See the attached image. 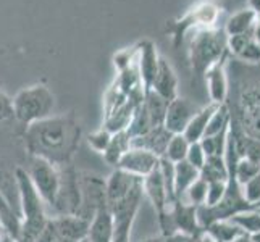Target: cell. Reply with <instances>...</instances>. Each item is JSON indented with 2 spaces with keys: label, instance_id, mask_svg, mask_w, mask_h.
Wrapping results in <instances>:
<instances>
[{
  "label": "cell",
  "instance_id": "7c38bea8",
  "mask_svg": "<svg viewBox=\"0 0 260 242\" xmlns=\"http://www.w3.org/2000/svg\"><path fill=\"white\" fill-rule=\"evenodd\" d=\"M142 192L150 200L152 207H154L157 217L164 215L167 209H170L175 203L170 197L167 186L164 181V176L160 173L158 166L154 169L152 173H149L147 176L142 178Z\"/></svg>",
  "mask_w": 260,
  "mask_h": 242
},
{
  "label": "cell",
  "instance_id": "7402d4cb",
  "mask_svg": "<svg viewBox=\"0 0 260 242\" xmlns=\"http://www.w3.org/2000/svg\"><path fill=\"white\" fill-rule=\"evenodd\" d=\"M131 149V137L126 131H118V132H113L112 134V139H110V144L109 147L105 149L104 152V158L109 165L116 166L118 165L120 158L126 154V152Z\"/></svg>",
  "mask_w": 260,
  "mask_h": 242
},
{
  "label": "cell",
  "instance_id": "ba28073f",
  "mask_svg": "<svg viewBox=\"0 0 260 242\" xmlns=\"http://www.w3.org/2000/svg\"><path fill=\"white\" fill-rule=\"evenodd\" d=\"M220 10L213 4H202L199 7L192 8V10L184 15L181 20L172 21L167 24V32L173 38L175 47H179V44L183 42L184 34L189 32L191 29H205L212 28L217 23Z\"/></svg>",
  "mask_w": 260,
  "mask_h": 242
},
{
  "label": "cell",
  "instance_id": "603a6c76",
  "mask_svg": "<svg viewBox=\"0 0 260 242\" xmlns=\"http://www.w3.org/2000/svg\"><path fill=\"white\" fill-rule=\"evenodd\" d=\"M204 232L207 234L213 242H231L233 239H236L241 232H244L236 223H233L231 220H220L213 221L209 226L204 228Z\"/></svg>",
  "mask_w": 260,
  "mask_h": 242
},
{
  "label": "cell",
  "instance_id": "9a60e30c",
  "mask_svg": "<svg viewBox=\"0 0 260 242\" xmlns=\"http://www.w3.org/2000/svg\"><path fill=\"white\" fill-rule=\"evenodd\" d=\"M49 223L61 237L73 240V242L84 240L89 232V225H91V221L78 217V215H60V217H52V218H49Z\"/></svg>",
  "mask_w": 260,
  "mask_h": 242
},
{
  "label": "cell",
  "instance_id": "30bf717a",
  "mask_svg": "<svg viewBox=\"0 0 260 242\" xmlns=\"http://www.w3.org/2000/svg\"><path fill=\"white\" fill-rule=\"evenodd\" d=\"M197 209L199 207L183 200H176L170 207V217H172L176 234H183L187 237H197L202 234L204 229L199 223V217H197Z\"/></svg>",
  "mask_w": 260,
  "mask_h": 242
},
{
  "label": "cell",
  "instance_id": "7bdbcfd3",
  "mask_svg": "<svg viewBox=\"0 0 260 242\" xmlns=\"http://www.w3.org/2000/svg\"><path fill=\"white\" fill-rule=\"evenodd\" d=\"M252 239H254V242H260V232H257V234H252Z\"/></svg>",
  "mask_w": 260,
  "mask_h": 242
},
{
  "label": "cell",
  "instance_id": "484cf974",
  "mask_svg": "<svg viewBox=\"0 0 260 242\" xmlns=\"http://www.w3.org/2000/svg\"><path fill=\"white\" fill-rule=\"evenodd\" d=\"M231 123V113L226 103H221L217 107V110L213 112L210 116L207 129H205V136H215V134H220L223 131H226L230 128Z\"/></svg>",
  "mask_w": 260,
  "mask_h": 242
},
{
  "label": "cell",
  "instance_id": "ffe728a7",
  "mask_svg": "<svg viewBox=\"0 0 260 242\" xmlns=\"http://www.w3.org/2000/svg\"><path fill=\"white\" fill-rule=\"evenodd\" d=\"M217 103H209L202 107L196 112V115L192 116V120L189 121V124L186 126L183 136L189 141V142H199L204 136H205V129H207V124L210 116L213 115V112L217 110Z\"/></svg>",
  "mask_w": 260,
  "mask_h": 242
},
{
  "label": "cell",
  "instance_id": "8992f818",
  "mask_svg": "<svg viewBox=\"0 0 260 242\" xmlns=\"http://www.w3.org/2000/svg\"><path fill=\"white\" fill-rule=\"evenodd\" d=\"M142 197H144V192H142L141 183L121 200L107 205L113 223L112 242H131V231L134 221H136V215L139 212Z\"/></svg>",
  "mask_w": 260,
  "mask_h": 242
},
{
  "label": "cell",
  "instance_id": "d6a6232c",
  "mask_svg": "<svg viewBox=\"0 0 260 242\" xmlns=\"http://www.w3.org/2000/svg\"><path fill=\"white\" fill-rule=\"evenodd\" d=\"M226 184H228V179L226 181L207 183V197H205V202H204L205 207H213V205H217L223 199V195L226 192Z\"/></svg>",
  "mask_w": 260,
  "mask_h": 242
},
{
  "label": "cell",
  "instance_id": "4fadbf2b",
  "mask_svg": "<svg viewBox=\"0 0 260 242\" xmlns=\"http://www.w3.org/2000/svg\"><path fill=\"white\" fill-rule=\"evenodd\" d=\"M158 160H160L158 157L149 154L146 150L131 147L126 154L120 158L118 165L115 168L121 169V171H126L133 176L144 178L158 166Z\"/></svg>",
  "mask_w": 260,
  "mask_h": 242
},
{
  "label": "cell",
  "instance_id": "e575fe53",
  "mask_svg": "<svg viewBox=\"0 0 260 242\" xmlns=\"http://www.w3.org/2000/svg\"><path fill=\"white\" fill-rule=\"evenodd\" d=\"M205 154H204V150L201 147V142H191L189 144V149H187V154H186V161L189 165H192L194 168H197L201 171V168L204 166L205 163Z\"/></svg>",
  "mask_w": 260,
  "mask_h": 242
},
{
  "label": "cell",
  "instance_id": "9c48e42d",
  "mask_svg": "<svg viewBox=\"0 0 260 242\" xmlns=\"http://www.w3.org/2000/svg\"><path fill=\"white\" fill-rule=\"evenodd\" d=\"M79 189H81V203L76 215L91 221L97 210L107 205L105 181L97 176H84L79 179Z\"/></svg>",
  "mask_w": 260,
  "mask_h": 242
},
{
  "label": "cell",
  "instance_id": "d6986e66",
  "mask_svg": "<svg viewBox=\"0 0 260 242\" xmlns=\"http://www.w3.org/2000/svg\"><path fill=\"white\" fill-rule=\"evenodd\" d=\"M113 234V223H112V215L109 207L99 209L97 213L92 217L91 225H89L87 232V242H112Z\"/></svg>",
  "mask_w": 260,
  "mask_h": 242
},
{
  "label": "cell",
  "instance_id": "60d3db41",
  "mask_svg": "<svg viewBox=\"0 0 260 242\" xmlns=\"http://www.w3.org/2000/svg\"><path fill=\"white\" fill-rule=\"evenodd\" d=\"M0 242H18V240L15 237H12V236H8L7 232L4 231L2 234H0Z\"/></svg>",
  "mask_w": 260,
  "mask_h": 242
},
{
  "label": "cell",
  "instance_id": "5bb4252c",
  "mask_svg": "<svg viewBox=\"0 0 260 242\" xmlns=\"http://www.w3.org/2000/svg\"><path fill=\"white\" fill-rule=\"evenodd\" d=\"M158 60L160 57L157 55L154 42L142 41L138 44L136 63L139 70V76L142 79V86H144V94L150 91L152 81H154L158 70Z\"/></svg>",
  "mask_w": 260,
  "mask_h": 242
},
{
  "label": "cell",
  "instance_id": "f1b7e54d",
  "mask_svg": "<svg viewBox=\"0 0 260 242\" xmlns=\"http://www.w3.org/2000/svg\"><path fill=\"white\" fill-rule=\"evenodd\" d=\"M228 129L220 132V134H215V136H204L199 141L205 157H223V155H225Z\"/></svg>",
  "mask_w": 260,
  "mask_h": 242
},
{
  "label": "cell",
  "instance_id": "ab89813d",
  "mask_svg": "<svg viewBox=\"0 0 260 242\" xmlns=\"http://www.w3.org/2000/svg\"><path fill=\"white\" fill-rule=\"evenodd\" d=\"M231 242H254V239H252V234H247V232H241V234L236 239H233Z\"/></svg>",
  "mask_w": 260,
  "mask_h": 242
},
{
  "label": "cell",
  "instance_id": "4dcf8cb0",
  "mask_svg": "<svg viewBox=\"0 0 260 242\" xmlns=\"http://www.w3.org/2000/svg\"><path fill=\"white\" fill-rule=\"evenodd\" d=\"M260 173V165L254 163L247 158H238V161L235 163V168H233V175H235L236 181L239 186H243L246 181H249L250 178H254L255 175Z\"/></svg>",
  "mask_w": 260,
  "mask_h": 242
},
{
  "label": "cell",
  "instance_id": "44dd1931",
  "mask_svg": "<svg viewBox=\"0 0 260 242\" xmlns=\"http://www.w3.org/2000/svg\"><path fill=\"white\" fill-rule=\"evenodd\" d=\"M201 178V171L197 168H194L192 165L187 163L186 160L178 161L175 163V173H173V191H175V197L176 200H179L184 195V192L187 191L196 179Z\"/></svg>",
  "mask_w": 260,
  "mask_h": 242
},
{
  "label": "cell",
  "instance_id": "7a4b0ae2",
  "mask_svg": "<svg viewBox=\"0 0 260 242\" xmlns=\"http://www.w3.org/2000/svg\"><path fill=\"white\" fill-rule=\"evenodd\" d=\"M233 86L235 103L233 110L228 107L231 124L247 136L260 141V65H246L238 61Z\"/></svg>",
  "mask_w": 260,
  "mask_h": 242
},
{
  "label": "cell",
  "instance_id": "d590c367",
  "mask_svg": "<svg viewBox=\"0 0 260 242\" xmlns=\"http://www.w3.org/2000/svg\"><path fill=\"white\" fill-rule=\"evenodd\" d=\"M15 118L13 98L0 91V121H8Z\"/></svg>",
  "mask_w": 260,
  "mask_h": 242
},
{
  "label": "cell",
  "instance_id": "83f0119b",
  "mask_svg": "<svg viewBox=\"0 0 260 242\" xmlns=\"http://www.w3.org/2000/svg\"><path fill=\"white\" fill-rule=\"evenodd\" d=\"M191 142L187 141L183 134H173L172 139H170L167 150H165V155L162 158H167L168 161L172 163H178V161H183L186 158L187 154V149H189Z\"/></svg>",
  "mask_w": 260,
  "mask_h": 242
},
{
  "label": "cell",
  "instance_id": "6da1fadb",
  "mask_svg": "<svg viewBox=\"0 0 260 242\" xmlns=\"http://www.w3.org/2000/svg\"><path fill=\"white\" fill-rule=\"evenodd\" d=\"M79 141L81 128L73 116H49L26 126L24 131V147L28 154L58 168L71 165Z\"/></svg>",
  "mask_w": 260,
  "mask_h": 242
},
{
  "label": "cell",
  "instance_id": "8d00e7d4",
  "mask_svg": "<svg viewBox=\"0 0 260 242\" xmlns=\"http://www.w3.org/2000/svg\"><path fill=\"white\" fill-rule=\"evenodd\" d=\"M165 242H194V240H192V237H187L183 234H173V236L165 237Z\"/></svg>",
  "mask_w": 260,
  "mask_h": 242
},
{
  "label": "cell",
  "instance_id": "836d02e7",
  "mask_svg": "<svg viewBox=\"0 0 260 242\" xmlns=\"http://www.w3.org/2000/svg\"><path fill=\"white\" fill-rule=\"evenodd\" d=\"M110 139H112V132L107 131L105 128H101L94 131L92 134H89V146H91L95 152L99 154H104L105 149L109 147L110 144Z\"/></svg>",
  "mask_w": 260,
  "mask_h": 242
},
{
  "label": "cell",
  "instance_id": "d4e9b609",
  "mask_svg": "<svg viewBox=\"0 0 260 242\" xmlns=\"http://www.w3.org/2000/svg\"><path fill=\"white\" fill-rule=\"evenodd\" d=\"M201 178L204 181H226L228 179V166L223 157H207L205 163L201 168Z\"/></svg>",
  "mask_w": 260,
  "mask_h": 242
},
{
  "label": "cell",
  "instance_id": "3957f363",
  "mask_svg": "<svg viewBox=\"0 0 260 242\" xmlns=\"http://www.w3.org/2000/svg\"><path fill=\"white\" fill-rule=\"evenodd\" d=\"M15 179L20 192V209H21V231L18 242H36L47 225V213L39 192L26 173V169L16 168Z\"/></svg>",
  "mask_w": 260,
  "mask_h": 242
},
{
  "label": "cell",
  "instance_id": "e0dca14e",
  "mask_svg": "<svg viewBox=\"0 0 260 242\" xmlns=\"http://www.w3.org/2000/svg\"><path fill=\"white\" fill-rule=\"evenodd\" d=\"M172 136L173 134L168 132L164 126H158V128L147 131L146 134H142V136L131 137V147L146 150L149 154L162 158L165 155L167 146L170 139H172Z\"/></svg>",
  "mask_w": 260,
  "mask_h": 242
},
{
  "label": "cell",
  "instance_id": "277c9868",
  "mask_svg": "<svg viewBox=\"0 0 260 242\" xmlns=\"http://www.w3.org/2000/svg\"><path fill=\"white\" fill-rule=\"evenodd\" d=\"M228 36L225 29L205 28L196 31L191 41L189 57L192 71L197 78H204V75L217 63L226 61L228 57Z\"/></svg>",
  "mask_w": 260,
  "mask_h": 242
},
{
  "label": "cell",
  "instance_id": "52a82bcc",
  "mask_svg": "<svg viewBox=\"0 0 260 242\" xmlns=\"http://www.w3.org/2000/svg\"><path fill=\"white\" fill-rule=\"evenodd\" d=\"M26 173H28L31 183L34 184L36 191L39 192L44 205L52 210L61 187V168L52 165L42 158L31 157V165Z\"/></svg>",
  "mask_w": 260,
  "mask_h": 242
},
{
  "label": "cell",
  "instance_id": "8fae6325",
  "mask_svg": "<svg viewBox=\"0 0 260 242\" xmlns=\"http://www.w3.org/2000/svg\"><path fill=\"white\" fill-rule=\"evenodd\" d=\"M197 110H199V107L187 98H173L167 105L164 128L172 134H183Z\"/></svg>",
  "mask_w": 260,
  "mask_h": 242
},
{
  "label": "cell",
  "instance_id": "2e32d148",
  "mask_svg": "<svg viewBox=\"0 0 260 242\" xmlns=\"http://www.w3.org/2000/svg\"><path fill=\"white\" fill-rule=\"evenodd\" d=\"M205 83H207L209 95L212 103H226V98L230 95V79L226 73V61L213 65L207 73L204 75Z\"/></svg>",
  "mask_w": 260,
  "mask_h": 242
},
{
  "label": "cell",
  "instance_id": "4316f807",
  "mask_svg": "<svg viewBox=\"0 0 260 242\" xmlns=\"http://www.w3.org/2000/svg\"><path fill=\"white\" fill-rule=\"evenodd\" d=\"M230 220L233 223H236L247 234H257V232H260V209H250L246 212L236 213Z\"/></svg>",
  "mask_w": 260,
  "mask_h": 242
},
{
  "label": "cell",
  "instance_id": "b9f144b4",
  "mask_svg": "<svg viewBox=\"0 0 260 242\" xmlns=\"http://www.w3.org/2000/svg\"><path fill=\"white\" fill-rule=\"evenodd\" d=\"M142 242H165V237H164V236H157V237H149V239L142 240Z\"/></svg>",
  "mask_w": 260,
  "mask_h": 242
},
{
  "label": "cell",
  "instance_id": "f546056e",
  "mask_svg": "<svg viewBox=\"0 0 260 242\" xmlns=\"http://www.w3.org/2000/svg\"><path fill=\"white\" fill-rule=\"evenodd\" d=\"M205 197H207V181H204L202 178H199L187 187V191L184 192V195L179 200L196 205V207H201V205H204V202H205Z\"/></svg>",
  "mask_w": 260,
  "mask_h": 242
},
{
  "label": "cell",
  "instance_id": "ac0fdd59",
  "mask_svg": "<svg viewBox=\"0 0 260 242\" xmlns=\"http://www.w3.org/2000/svg\"><path fill=\"white\" fill-rule=\"evenodd\" d=\"M150 91L155 92L158 97H162L164 100L170 102L176 98V92H178V78L175 75V71L172 68V65L168 63L165 58L158 60V70L157 75L152 81Z\"/></svg>",
  "mask_w": 260,
  "mask_h": 242
},
{
  "label": "cell",
  "instance_id": "f35d334b",
  "mask_svg": "<svg viewBox=\"0 0 260 242\" xmlns=\"http://www.w3.org/2000/svg\"><path fill=\"white\" fill-rule=\"evenodd\" d=\"M252 38L254 41L260 46V18H257V21L254 24V29H252Z\"/></svg>",
  "mask_w": 260,
  "mask_h": 242
},
{
  "label": "cell",
  "instance_id": "74e56055",
  "mask_svg": "<svg viewBox=\"0 0 260 242\" xmlns=\"http://www.w3.org/2000/svg\"><path fill=\"white\" fill-rule=\"evenodd\" d=\"M247 4H249L247 8H250L260 18V0H247Z\"/></svg>",
  "mask_w": 260,
  "mask_h": 242
},
{
  "label": "cell",
  "instance_id": "cb8c5ba5",
  "mask_svg": "<svg viewBox=\"0 0 260 242\" xmlns=\"http://www.w3.org/2000/svg\"><path fill=\"white\" fill-rule=\"evenodd\" d=\"M257 18L258 16L250 10V8H244V10L235 13L233 16H230L228 21H226V26H225L226 36H238V34L252 32Z\"/></svg>",
  "mask_w": 260,
  "mask_h": 242
},
{
  "label": "cell",
  "instance_id": "ee69618b",
  "mask_svg": "<svg viewBox=\"0 0 260 242\" xmlns=\"http://www.w3.org/2000/svg\"><path fill=\"white\" fill-rule=\"evenodd\" d=\"M254 209H260V202H258V203L255 205V207H254Z\"/></svg>",
  "mask_w": 260,
  "mask_h": 242
},
{
  "label": "cell",
  "instance_id": "1f68e13d",
  "mask_svg": "<svg viewBox=\"0 0 260 242\" xmlns=\"http://www.w3.org/2000/svg\"><path fill=\"white\" fill-rule=\"evenodd\" d=\"M241 192H243L244 200L254 209L260 202V173L255 175L254 178H250L249 181H246L241 186Z\"/></svg>",
  "mask_w": 260,
  "mask_h": 242
},
{
  "label": "cell",
  "instance_id": "5b68a950",
  "mask_svg": "<svg viewBox=\"0 0 260 242\" xmlns=\"http://www.w3.org/2000/svg\"><path fill=\"white\" fill-rule=\"evenodd\" d=\"M53 109H55V97L44 84L24 87L13 97L15 118L26 126L49 118Z\"/></svg>",
  "mask_w": 260,
  "mask_h": 242
}]
</instances>
